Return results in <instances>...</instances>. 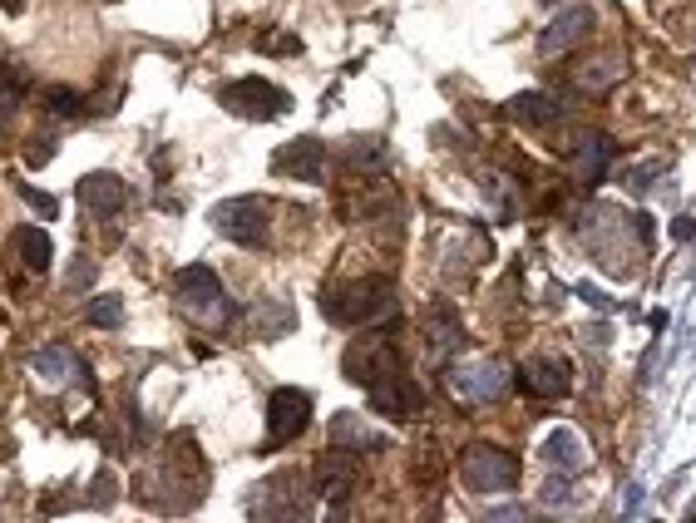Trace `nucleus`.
I'll use <instances>...</instances> for the list:
<instances>
[{"label": "nucleus", "instance_id": "nucleus-1", "mask_svg": "<svg viewBox=\"0 0 696 523\" xmlns=\"http://www.w3.org/2000/svg\"><path fill=\"white\" fill-rule=\"evenodd\" d=\"M322 311L336 326H371V321L396 311V287L390 277H351L322 291Z\"/></svg>", "mask_w": 696, "mask_h": 523}, {"label": "nucleus", "instance_id": "nucleus-2", "mask_svg": "<svg viewBox=\"0 0 696 523\" xmlns=\"http://www.w3.org/2000/svg\"><path fill=\"white\" fill-rule=\"evenodd\" d=\"M173 297H178V307L188 311L194 321H203V326H227V291L223 282H217L213 267H203V262H194V267H178V277H173Z\"/></svg>", "mask_w": 696, "mask_h": 523}, {"label": "nucleus", "instance_id": "nucleus-3", "mask_svg": "<svg viewBox=\"0 0 696 523\" xmlns=\"http://www.w3.org/2000/svg\"><path fill=\"white\" fill-rule=\"evenodd\" d=\"M460 480L470 494H509L519 484V460L499 445H464Z\"/></svg>", "mask_w": 696, "mask_h": 523}, {"label": "nucleus", "instance_id": "nucleus-4", "mask_svg": "<svg viewBox=\"0 0 696 523\" xmlns=\"http://www.w3.org/2000/svg\"><path fill=\"white\" fill-rule=\"evenodd\" d=\"M311 499H316V489H311L307 474L287 470V474L262 480L252 489V499H247V509H252V519H307Z\"/></svg>", "mask_w": 696, "mask_h": 523}, {"label": "nucleus", "instance_id": "nucleus-5", "mask_svg": "<svg viewBox=\"0 0 696 523\" xmlns=\"http://www.w3.org/2000/svg\"><path fill=\"white\" fill-rule=\"evenodd\" d=\"M217 99H223L227 114L237 119H252V124H268V119H282L291 114V95L282 85H272V79L262 75H247V79H233V85L217 89Z\"/></svg>", "mask_w": 696, "mask_h": 523}, {"label": "nucleus", "instance_id": "nucleus-6", "mask_svg": "<svg viewBox=\"0 0 696 523\" xmlns=\"http://www.w3.org/2000/svg\"><path fill=\"white\" fill-rule=\"evenodd\" d=\"M213 227L223 237H233L237 247H268L272 213L262 198H227V203L213 208Z\"/></svg>", "mask_w": 696, "mask_h": 523}, {"label": "nucleus", "instance_id": "nucleus-7", "mask_svg": "<svg viewBox=\"0 0 696 523\" xmlns=\"http://www.w3.org/2000/svg\"><path fill=\"white\" fill-rule=\"evenodd\" d=\"M311 425V396L297 385H282L268 400V449H282Z\"/></svg>", "mask_w": 696, "mask_h": 523}, {"label": "nucleus", "instance_id": "nucleus-8", "mask_svg": "<svg viewBox=\"0 0 696 523\" xmlns=\"http://www.w3.org/2000/svg\"><path fill=\"white\" fill-rule=\"evenodd\" d=\"M514 371L504 361H470V365H455L450 371V390L464 400V406H484V400H499L509 390Z\"/></svg>", "mask_w": 696, "mask_h": 523}, {"label": "nucleus", "instance_id": "nucleus-9", "mask_svg": "<svg viewBox=\"0 0 696 523\" xmlns=\"http://www.w3.org/2000/svg\"><path fill=\"white\" fill-rule=\"evenodd\" d=\"M365 396H371V410L386 420H415L420 410H425V396H420V385L410 381V375L390 371L381 375L375 385H365Z\"/></svg>", "mask_w": 696, "mask_h": 523}, {"label": "nucleus", "instance_id": "nucleus-10", "mask_svg": "<svg viewBox=\"0 0 696 523\" xmlns=\"http://www.w3.org/2000/svg\"><path fill=\"white\" fill-rule=\"evenodd\" d=\"M593 25H598L593 5H568V11H558L554 21H548V30L538 35V54H544V60H558V54L579 50V45L593 35Z\"/></svg>", "mask_w": 696, "mask_h": 523}, {"label": "nucleus", "instance_id": "nucleus-11", "mask_svg": "<svg viewBox=\"0 0 696 523\" xmlns=\"http://www.w3.org/2000/svg\"><path fill=\"white\" fill-rule=\"evenodd\" d=\"M390 371H396V346H390L386 336H356L351 351H346V381L375 385Z\"/></svg>", "mask_w": 696, "mask_h": 523}, {"label": "nucleus", "instance_id": "nucleus-12", "mask_svg": "<svg viewBox=\"0 0 696 523\" xmlns=\"http://www.w3.org/2000/svg\"><path fill=\"white\" fill-rule=\"evenodd\" d=\"M322 169H326L322 139H291L272 153V173H277V178H291V183H316Z\"/></svg>", "mask_w": 696, "mask_h": 523}, {"label": "nucleus", "instance_id": "nucleus-13", "mask_svg": "<svg viewBox=\"0 0 696 523\" xmlns=\"http://www.w3.org/2000/svg\"><path fill=\"white\" fill-rule=\"evenodd\" d=\"M425 346L430 356H455L464 346V326H460V311L450 307V301H430L425 307Z\"/></svg>", "mask_w": 696, "mask_h": 523}, {"label": "nucleus", "instance_id": "nucleus-14", "mask_svg": "<svg viewBox=\"0 0 696 523\" xmlns=\"http://www.w3.org/2000/svg\"><path fill=\"white\" fill-rule=\"evenodd\" d=\"M519 385H524L534 400H563L568 396V361H558V356H534V361L519 371Z\"/></svg>", "mask_w": 696, "mask_h": 523}, {"label": "nucleus", "instance_id": "nucleus-15", "mask_svg": "<svg viewBox=\"0 0 696 523\" xmlns=\"http://www.w3.org/2000/svg\"><path fill=\"white\" fill-rule=\"evenodd\" d=\"M75 198H79V208H89L95 217H114L119 208L129 203V188H124V178H114V173H89V178H79Z\"/></svg>", "mask_w": 696, "mask_h": 523}, {"label": "nucleus", "instance_id": "nucleus-16", "mask_svg": "<svg viewBox=\"0 0 696 523\" xmlns=\"http://www.w3.org/2000/svg\"><path fill=\"white\" fill-rule=\"evenodd\" d=\"M538 454H544V464L554 474H573L588 464V449H583V439H579V429H548L544 435V445H538Z\"/></svg>", "mask_w": 696, "mask_h": 523}, {"label": "nucleus", "instance_id": "nucleus-17", "mask_svg": "<svg viewBox=\"0 0 696 523\" xmlns=\"http://www.w3.org/2000/svg\"><path fill=\"white\" fill-rule=\"evenodd\" d=\"M11 247L21 252V267L25 272H50V257H54V242H50V233L45 227H15V237H11Z\"/></svg>", "mask_w": 696, "mask_h": 523}, {"label": "nucleus", "instance_id": "nucleus-18", "mask_svg": "<svg viewBox=\"0 0 696 523\" xmlns=\"http://www.w3.org/2000/svg\"><path fill=\"white\" fill-rule=\"evenodd\" d=\"M608 159H612V144L602 134H579V149H573V173L583 183H598L608 173Z\"/></svg>", "mask_w": 696, "mask_h": 523}, {"label": "nucleus", "instance_id": "nucleus-19", "mask_svg": "<svg viewBox=\"0 0 696 523\" xmlns=\"http://www.w3.org/2000/svg\"><path fill=\"white\" fill-rule=\"evenodd\" d=\"M509 119H519V124H534V128H548L563 119V104H558L554 95H514L509 99V109H504Z\"/></svg>", "mask_w": 696, "mask_h": 523}, {"label": "nucleus", "instance_id": "nucleus-20", "mask_svg": "<svg viewBox=\"0 0 696 523\" xmlns=\"http://www.w3.org/2000/svg\"><path fill=\"white\" fill-rule=\"evenodd\" d=\"M622 54H598V60H588V64H579L573 70V85L579 89H588V95H602V89H612L622 79Z\"/></svg>", "mask_w": 696, "mask_h": 523}, {"label": "nucleus", "instance_id": "nucleus-21", "mask_svg": "<svg viewBox=\"0 0 696 523\" xmlns=\"http://www.w3.org/2000/svg\"><path fill=\"white\" fill-rule=\"evenodd\" d=\"M75 365H79L75 356H70L65 346H54V341H50V346H40V351H30V371L40 375L45 385H65L70 375H75Z\"/></svg>", "mask_w": 696, "mask_h": 523}, {"label": "nucleus", "instance_id": "nucleus-22", "mask_svg": "<svg viewBox=\"0 0 696 523\" xmlns=\"http://www.w3.org/2000/svg\"><path fill=\"white\" fill-rule=\"evenodd\" d=\"M351 484H356V470L346 460H322V464H316V489H322V499L346 503Z\"/></svg>", "mask_w": 696, "mask_h": 523}, {"label": "nucleus", "instance_id": "nucleus-23", "mask_svg": "<svg viewBox=\"0 0 696 523\" xmlns=\"http://www.w3.org/2000/svg\"><path fill=\"white\" fill-rule=\"evenodd\" d=\"M332 445H351V449L375 454V449H381V435H375V429H365L356 415H336L332 420Z\"/></svg>", "mask_w": 696, "mask_h": 523}, {"label": "nucleus", "instance_id": "nucleus-24", "mask_svg": "<svg viewBox=\"0 0 696 523\" xmlns=\"http://www.w3.org/2000/svg\"><path fill=\"white\" fill-rule=\"evenodd\" d=\"M45 109H50V114H60V119L85 114V95H75V89H65V85H54V89H45Z\"/></svg>", "mask_w": 696, "mask_h": 523}, {"label": "nucleus", "instance_id": "nucleus-25", "mask_svg": "<svg viewBox=\"0 0 696 523\" xmlns=\"http://www.w3.org/2000/svg\"><path fill=\"white\" fill-rule=\"evenodd\" d=\"M89 321H95V326H119V321H124V301L119 297H95L89 301Z\"/></svg>", "mask_w": 696, "mask_h": 523}, {"label": "nucleus", "instance_id": "nucleus-26", "mask_svg": "<svg viewBox=\"0 0 696 523\" xmlns=\"http://www.w3.org/2000/svg\"><path fill=\"white\" fill-rule=\"evenodd\" d=\"M21 192H25V203H30V208H40L45 217H54V213H60V203H54L50 192H40V188H21Z\"/></svg>", "mask_w": 696, "mask_h": 523}, {"label": "nucleus", "instance_id": "nucleus-27", "mask_svg": "<svg viewBox=\"0 0 696 523\" xmlns=\"http://www.w3.org/2000/svg\"><path fill=\"white\" fill-rule=\"evenodd\" d=\"M568 499V474H558V480L544 484V503H563Z\"/></svg>", "mask_w": 696, "mask_h": 523}, {"label": "nucleus", "instance_id": "nucleus-28", "mask_svg": "<svg viewBox=\"0 0 696 523\" xmlns=\"http://www.w3.org/2000/svg\"><path fill=\"white\" fill-rule=\"evenodd\" d=\"M50 153H54V134H45V144H30V149H25V159H30V163H50Z\"/></svg>", "mask_w": 696, "mask_h": 523}, {"label": "nucleus", "instance_id": "nucleus-29", "mask_svg": "<svg viewBox=\"0 0 696 523\" xmlns=\"http://www.w3.org/2000/svg\"><path fill=\"white\" fill-rule=\"evenodd\" d=\"M89 282H95V267H89V262L70 267V287H89Z\"/></svg>", "mask_w": 696, "mask_h": 523}, {"label": "nucleus", "instance_id": "nucleus-30", "mask_svg": "<svg viewBox=\"0 0 696 523\" xmlns=\"http://www.w3.org/2000/svg\"><path fill=\"white\" fill-rule=\"evenodd\" d=\"M579 297H583V301H593V307H602V311H612V301H608V297H602V291H598V287H583V291H579Z\"/></svg>", "mask_w": 696, "mask_h": 523}]
</instances>
